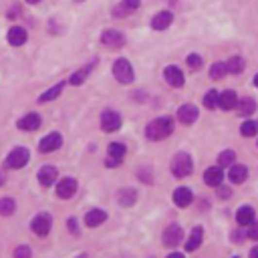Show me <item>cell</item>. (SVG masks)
Here are the masks:
<instances>
[{
	"instance_id": "6da1fadb",
	"label": "cell",
	"mask_w": 258,
	"mask_h": 258,
	"mask_svg": "<svg viewBox=\"0 0 258 258\" xmlns=\"http://www.w3.org/2000/svg\"><path fill=\"white\" fill-rule=\"evenodd\" d=\"M172 131H173V121H172L170 117H157V119H154L152 123L145 127L147 139H152V141H161V139H166Z\"/></svg>"
},
{
	"instance_id": "7a4b0ae2",
	"label": "cell",
	"mask_w": 258,
	"mask_h": 258,
	"mask_svg": "<svg viewBox=\"0 0 258 258\" xmlns=\"http://www.w3.org/2000/svg\"><path fill=\"white\" fill-rule=\"evenodd\" d=\"M192 170H194V161L188 154L182 152L178 155H173V159H172V173L175 175V178H188V175L192 173Z\"/></svg>"
},
{
	"instance_id": "3957f363",
	"label": "cell",
	"mask_w": 258,
	"mask_h": 258,
	"mask_svg": "<svg viewBox=\"0 0 258 258\" xmlns=\"http://www.w3.org/2000/svg\"><path fill=\"white\" fill-rule=\"evenodd\" d=\"M113 75H115V79L119 81L121 85H129V83H133V67H131V63L127 61V59H117L115 63H113Z\"/></svg>"
},
{
	"instance_id": "277c9868",
	"label": "cell",
	"mask_w": 258,
	"mask_h": 258,
	"mask_svg": "<svg viewBox=\"0 0 258 258\" xmlns=\"http://www.w3.org/2000/svg\"><path fill=\"white\" fill-rule=\"evenodd\" d=\"M29 149H24V147H17V149H12V152L8 154L6 157V166L10 170H18V168H24L26 164H29Z\"/></svg>"
},
{
	"instance_id": "5b68a950",
	"label": "cell",
	"mask_w": 258,
	"mask_h": 258,
	"mask_svg": "<svg viewBox=\"0 0 258 258\" xmlns=\"http://www.w3.org/2000/svg\"><path fill=\"white\" fill-rule=\"evenodd\" d=\"M51 226H52V218L49 214H38V216H34V220H33V224H31V228H33V232L36 234V236H47L49 232H51Z\"/></svg>"
},
{
	"instance_id": "8992f818",
	"label": "cell",
	"mask_w": 258,
	"mask_h": 258,
	"mask_svg": "<svg viewBox=\"0 0 258 258\" xmlns=\"http://www.w3.org/2000/svg\"><path fill=\"white\" fill-rule=\"evenodd\" d=\"M121 127V117L119 113L111 111V109H107L101 113V129L105 133H111V131H117Z\"/></svg>"
},
{
	"instance_id": "52a82bcc",
	"label": "cell",
	"mask_w": 258,
	"mask_h": 258,
	"mask_svg": "<svg viewBox=\"0 0 258 258\" xmlns=\"http://www.w3.org/2000/svg\"><path fill=\"white\" fill-rule=\"evenodd\" d=\"M63 145V138H61V133H49L47 138L40 139L38 143V149L43 154H51V152H57V149Z\"/></svg>"
},
{
	"instance_id": "ba28073f",
	"label": "cell",
	"mask_w": 258,
	"mask_h": 258,
	"mask_svg": "<svg viewBox=\"0 0 258 258\" xmlns=\"http://www.w3.org/2000/svg\"><path fill=\"white\" fill-rule=\"evenodd\" d=\"M101 43L109 49H121L125 45V36L121 34L119 31H103L101 34Z\"/></svg>"
},
{
	"instance_id": "9c48e42d",
	"label": "cell",
	"mask_w": 258,
	"mask_h": 258,
	"mask_svg": "<svg viewBox=\"0 0 258 258\" xmlns=\"http://www.w3.org/2000/svg\"><path fill=\"white\" fill-rule=\"evenodd\" d=\"M182 238H184L182 226L172 224V226L166 228V232H164V244H166V246H178V244L182 242Z\"/></svg>"
},
{
	"instance_id": "30bf717a",
	"label": "cell",
	"mask_w": 258,
	"mask_h": 258,
	"mask_svg": "<svg viewBox=\"0 0 258 258\" xmlns=\"http://www.w3.org/2000/svg\"><path fill=\"white\" fill-rule=\"evenodd\" d=\"M75 192H77V180H73V178H65V180H61L59 186H57V196L63 198V200L73 198Z\"/></svg>"
},
{
	"instance_id": "8fae6325",
	"label": "cell",
	"mask_w": 258,
	"mask_h": 258,
	"mask_svg": "<svg viewBox=\"0 0 258 258\" xmlns=\"http://www.w3.org/2000/svg\"><path fill=\"white\" fill-rule=\"evenodd\" d=\"M178 119H180V123H184V125H192L194 121L198 119V109L194 105L186 103L178 109Z\"/></svg>"
},
{
	"instance_id": "7c38bea8",
	"label": "cell",
	"mask_w": 258,
	"mask_h": 258,
	"mask_svg": "<svg viewBox=\"0 0 258 258\" xmlns=\"http://www.w3.org/2000/svg\"><path fill=\"white\" fill-rule=\"evenodd\" d=\"M138 8H139V0H121V2L113 8V17L123 18V17L129 15V12L138 10Z\"/></svg>"
},
{
	"instance_id": "4fadbf2b",
	"label": "cell",
	"mask_w": 258,
	"mask_h": 258,
	"mask_svg": "<svg viewBox=\"0 0 258 258\" xmlns=\"http://www.w3.org/2000/svg\"><path fill=\"white\" fill-rule=\"evenodd\" d=\"M17 125H18V129H22V131H34V129L40 127V115H36V113H26L24 117L18 119Z\"/></svg>"
},
{
	"instance_id": "5bb4252c",
	"label": "cell",
	"mask_w": 258,
	"mask_h": 258,
	"mask_svg": "<svg viewBox=\"0 0 258 258\" xmlns=\"http://www.w3.org/2000/svg\"><path fill=\"white\" fill-rule=\"evenodd\" d=\"M192 198L194 196H192V189L189 188H178L173 192V204L178 208H188L189 204H192Z\"/></svg>"
},
{
	"instance_id": "9a60e30c",
	"label": "cell",
	"mask_w": 258,
	"mask_h": 258,
	"mask_svg": "<svg viewBox=\"0 0 258 258\" xmlns=\"http://www.w3.org/2000/svg\"><path fill=\"white\" fill-rule=\"evenodd\" d=\"M236 103H238V97H236V93H234L232 89L222 91V93L218 95V105L222 107L224 111H228V109H234V107H236Z\"/></svg>"
},
{
	"instance_id": "2e32d148",
	"label": "cell",
	"mask_w": 258,
	"mask_h": 258,
	"mask_svg": "<svg viewBox=\"0 0 258 258\" xmlns=\"http://www.w3.org/2000/svg\"><path fill=\"white\" fill-rule=\"evenodd\" d=\"M172 20H173V15L170 10H164V12H157V15L154 17V20H152V26L155 31H166L168 26L172 24Z\"/></svg>"
},
{
	"instance_id": "e0dca14e",
	"label": "cell",
	"mask_w": 258,
	"mask_h": 258,
	"mask_svg": "<svg viewBox=\"0 0 258 258\" xmlns=\"http://www.w3.org/2000/svg\"><path fill=\"white\" fill-rule=\"evenodd\" d=\"M26 38H29V34H26V31L22 29V26H12V29L8 31V43H10L12 47L24 45Z\"/></svg>"
},
{
	"instance_id": "ac0fdd59",
	"label": "cell",
	"mask_w": 258,
	"mask_h": 258,
	"mask_svg": "<svg viewBox=\"0 0 258 258\" xmlns=\"http://www.w3.org/2000/svg\"><path fill=\"white\" fill-rule=\"evenodd\" d=\"M166 81L172 85V87H182L184 85V73L178 69V67H166Z\"/></svg>"
},
{
	"instance_id": "d6986e66",
	"label": "cell",
	"mask_w": 258,
	"mask_h": 258,
	"mask_svg": "<svg viewBox=\"0 0 258 258\" xmlns=\"http://www.w3.org/2000/svg\"><path fill=\"white\" fill-rule=\"evenodd\" d=\"M236 109H238V115L248 117V115H252V113L256 111V101H254L252 97H242V99H238V103H236Z\"/></svg>"
},
{
	"instance_id": "ffe728a7",
	"label": "cell",
	"mask_w": 258,
	"mask_h": 258,
	"mask_svg": "<svg viewBox=\"0 0 258 258\" xmlns=\"http://www.w3.org/2000/svg\"><path fill=\"white\" fill-rule=\"evenodd\" d=\"M224 180V173H222V168H208L206 173H204V182L206 186H220Z\"/></svg>"
},
{
	"instance_id": "44dd1931",
	"label": "cell",
	"mask_w": 258,
	"mask_h": 258,
	"mask_svg": "<svg viewBox=\"0 0 258 258\" xmlns=\"http://www.w3.org/2000/svg\"><path fill=\"white\" fill-rule=\"evenodd\" d=\"M57 175H59L57 168L47 166V168H43V170L38 172V182L43 184V186H52V184L57 182Z\"/></svg>"
},
{
	"instance_id": "7402d4cb",
	"label": "cell",
	"mask_w": 258,
	"mask_h": 258,
	"mask_svg": "<svg viewBox=\"0 0 258 258\" xmlns=\"http://www.w3.org/2000/svg\"><path fill=\"white\" fill-rule=\"evenodd\" d=\"M105 220H107V214H105L103 210H89L87 216H85V224H87L89 228L101 226Z\"/></svg>"
},
{
	"instance_id": "603a6c76",
	"label": "cell",
	"mask_w": 258,
	"mask_h": 258,
	"mask_svg": "<svg viewBox=\"0 0 258 258\" xmlns=\"http://www.w3.org/2000/svg\"><path fill=\"white\" fill-rule=\"evenodd\" d=\"M202 236H204L202 228H200V226H196V228L192 230V234H189L188 242H186V250H188V252L198 250V248H200V244H202Z\"/></svg>"
},
{
	"instance_id": "cb8c5ba5",
	"label": "cell",
	"mask_w": 258,
	"mask_h": 258,
	"mask_svg": "<svg viewBox=\"0 0 258 258\" xmlns=\"http://www.w3.org/2000/svg\"><path fill=\"white\" fill-rule=\"evenodd\" d=\"M236 222H238L240 226H248V224H252V222H254V210H252L250 206H242V208H238V212H236Z\"/></svg>"
},
{
	"instance_id": "d4e9b609",
	"label": "cell",
	"mask_w": 258,
	"mask_h": 258,
	"mask_svg": "<svg viewBox=\"0 0 258 258\" xmlns=\"http://www.w3.org/2000/svg\"><path fill=\"white\" fill-rule=\"evenodd\" d=\"M246 175H248V170H246V166L238 164V166H232V168H230L228 178H230V182H234V184H242L244 180H246Z\"/></svg>"
},
{
	"instance_id": "484cf974",
	"label": "cell",
	"mask_w": 258,
	"mask_h": 258,
	"mask_svg": "<svg viewBox=\"0 0 258 258\" xmlns=\"http://www.w3.org/2000/svg\"><path fill=\"white\" fill-rule=\"evenodd\" d=\"M63 87H65V83H59V85H55V87H51L49 91H45L43 95H40V97H38V101H40V103H47V101L57 99L59 95H61V91H63Z\"/></svg>"
},
{
	"instance_id": "4316f807",
	"label": "cell",
	"mask_w": 258,
	"mask_h": 258,
	"mask_svg": "<svg viewBox=\"0 0 258 258\" xmlns=\"http://www.w3.org/2000/svg\"><path fill=\"white\" fill-rule=\"evenodd\" d=\"M91 69H93V63L91 65H85L83 69H79L77 73H73V77H71V85H81L83 81L87 79V75L91 73Z\"/></svg>"
},
{
	"instance_id": "83f0119b",
	"label": "cell",
	"mask_w": 258,
	"mask_h": 258,
	"mask_svg": "<svg viewBox=\"0 0 258 258\" xmlns=\"http://www.w3.org/2000/svg\"><path fill=\"white\" fill-rule=\"evenodd\" d=\"M17 210V204L15 200H10V198H4V200H0V216H12Z\"/></svg>"
},
{
	"instance_id": "f1b7e54d",
	"label": "cell",
	"mask_w": 258,
	"mask_h": 258,
	"mask_svg": "<svg viewBox=\"0 0 258 258\" xmlns=\"http://www.w3.org/2000/svg\"><path fill=\"white\" fill-rule=\"evenodd\" d=\"M138 192L135 189H121V194H119V204L121 206H131V204H135V196Z\"/></svg>"
},
{
	"instance_id": "f546056e",
	"label": "cell",
	"mask_w": 258,
	"mask_h": 258,
	"mask_svg": "<svg viewBox=\"0 0 258 258\" xmlns=\"http://www.w3.org/2000/svg\"><path fill=\"white\" fill-rule=\"evenodd\" d=\"M234 159H236V154L232 152V149H226V152H222V154L218 155V166H220V168L232 166V164H234Z\"/></svg>"
},
{
	"instance_id": "4dcf8cb0",
	"label": "cell",
	"mask_w": 258,
	"mask_h": 258,
	"mask_svg": "<svg viewBox=\"0 0 258 258\" xmlns=\"http://www.w3.org/2000/svg\"><path fill=\"white\" fill-rule=\"evenodd\" d=\"M226 67H228V73L238 75V73H242V69H244V61H242L240 57H232V59L226 63Z\"/></svg>"
},
{
	"instance_id": "1f68e13d",
	"label": "cell",
	"mask_w": 258,
	"mask_h": 258,
	"mask_svg": "<svg viewBox=\"0 0 258 258\" xmlns=\"http://www.w3.org/2000/svg\"><path fill=\"white\" fill-rule=\"evenodd\" d=\"M226 73H228L226 63H214V65L210 67V77H212V79H222Z\"/></svg>"
},
{
	"instance_id": "d6a6232c",
	"label": "cell",
	"mask_w": 258,
	"mask_h": 258,
	"mask_svg": "<svg viewBox=\"0 0 258 258\" xmlns=\"http://www.w3.org/2000/svg\"><path fill=\"white\" fill-rule=\"evenodd\" d=\"M240 133L244 135V138H252V135L258 133V123H256V121H246V123H242Z\"/></svg>"
},
{
	"instance_id": "836d02e7",
	"label": "cell",
	"mask_w": 258,
	"mask_h": 258,
	"mask_svg": "<svg viewBox=\"0 0 258 258\" xmlns=\"http://www.w3.org/2000/svg\"><path fill=\"white\" fill-rule=\"evenodd\" d=\"M107 152H109V157H117V159H121L125 155V145L123 143H111L109 147H107Z\"/></svg>"
},
{
	"instance_id": "e575fe53",
	"label": "cell",
	"mask_w": 258,
	"mask_h": 258,
	"mask_svg": "<svg viewBox=\"0 0 258 258\" xmlns=\"http://www.w3.org/2000/svg\"><path fill=\"white\" fill-rule=\"evenodd\" d=\"M204 105H206L208 109H214V107L218 105V93H216L214 89H210L206 95H204Z\"/></svg>"
},
{
	"instance_id": "d590c367",
	"label": "cell",
	"mask_w": 258,
	"mask_h": 258,
	"mask_svg": "<svg viewBox=\"0 0 258 258\" xmlns=\"http://www.w3.org/2000/svg\"><path fill=\"white\" fill-rule=\"evenodd\" d=\"M188 65H189V69H202V57L200 55H188Z\"/></svg>"
},
{
	"instance_id": "8d00e7d4",
	"label": "cell",
	"mask_w": 258,
	"mask_h": 258,
	"mask_svg": "<svg viewBox=\"0 0 258 258\" xmlns=\"http://www.w3.org/2000/svg\"><path fill=\"white\" fill-rule=\"evenodd\" d=\"M15 258H31V248L29 246H18L15 250Z\"/></svg>"
},
{
	"instance_id": "74e56055",
	"label": "cell",
	"mask_w": 258,
	"mask_h": 258,
	"mask_svg": "<svg viewBox=\"0 0 258 258\" xmlns=\"http://www.w3.org/2000/svg\"><path fill=\"white\" fill-rule=\"evenodd\" d=\"M248 238H252V240H258V222H252V224H248Z\"/></svg>"
},
{
	"instance_id": "f35d334b",
	"label": "cell",
	"mask_w": 258,
	"mask_h": 258,
	"mask_svg": "<svg viewBox=\"0 0 258 258\" xmlns=\"http://www.w3.org/2000/svg\"><path fill=\"white\" fill-rule=\"evenodd\" d=\"M230 196H232V189H230V188H224V186L218 188V198L220 200H228Z\"/></svg>"
},
{
	"instance_id": "ab89813d",
	"label": "cell",
	"mask_w": 258,
	"mask_h": 258,
	"mask_svg": "<svg viewBox=\"0 0 258 258\" xmlns=\"http://www.w3.org/2000/svg\"><path fill=\"white\" fill-rule=\"evenodd\" d=\"M119 164H121V159H117V157H107V164L105 166L107 168H117Z\"/></svg>"
},
{
	"instance_id": "60d3db41",
	"label": "cell",
	"mask_w": 258,
	"mask_h": 258,
	"mask_svg": "<svg viewBox=\"0 0 258 258\" xmlns=\"http://www.w3.org/2000/svg\"><path fill=\"white\" fill-rule=\"evenodd\" d=\"M69 230H71L73 234H77V232H79V230H77V220H75V218H71V220H69Z\"/></svg>"
},
{
	"instance_id": "b9f144b4",
	"label": "cell",
	"mask_w": 258,
	"mask_h": 258,
	"mask_svg": "<svg viewBox=\"0 0 258 258\" xmlns=\"http://www.w3.org/2000/svg\"><path fill=\"white\" fill-rule=\"evenodd\" d=\"M250 258H258V246L250 250Z\"/></svg>"
},
{
	"instance_id": "7bdbcfd3",
	"label": "cell",
	"mask_w": 258,
	"mask_h": 258,
	"mask_svg": "<svg viewBox=\"0 0 258 258\" xmlns=\"http://www.w3.org/2000/svg\"><path fill=\"white\" fill-rule=\"evenodd\" d=\"M168 258H184V254H180V252H172Z\"/></svg>"
},
{
	"instance_id": "ee69618b",
	"label": "cell",
	"mask_w": 258,
	"mask_h": 258,
	"mask_svg": "<svg viewBox=\"0 0 258 258\" xmlns=\"http://www.w3.org/2000/svg\"><path fill=\"white\" fill-rule=\"evenodd\" d=\"M4 184V178H2V173H0V186H2Z\"/></svg>"
},
{
	"instance_id": "f6af8a7d",
	"label": "cell",
	"mask_w": 258,
	"mask_h": 258,
	"mask_svg": "<svg viewBox=\"0 0 258 258\" xmlns=\"http://www.w3.org/2000/svg\"><path fill=\"white\" fill-rule=\"evenodd\" d=\"M254 85H256V87H258V75H256V77H254Z\"/></svg>"
},
{
	"instance_id": "bcb514c9",
	"label": "cell",
	"mask_w": 258,
	"mask_h": 258,
	"mask_svg": "<svg viewBox=\"0 0 258 258\" xmlns=\"http://www.w3.org/2000/svg\"><path fill=\"white\" fill-rule=\"evenodd\" d=\"M29 2H31V4H36V2H40V0H29Z\"/></svg>"
},
{
	"instance_id": "7dc6e473",
	"label": "cell",
	"mask_w": 258,
	"mask_h": 258,
	"mask_svg": "<svg viewBox=\"0 0 258 258\" xmlns=\"http://www.w3.org/2000/svg\"><path fill=\"white\" fill-rule=\"evenodd\" d=\"M77 2H83V0H77Z\"/></svg>"
}]
</instances>
